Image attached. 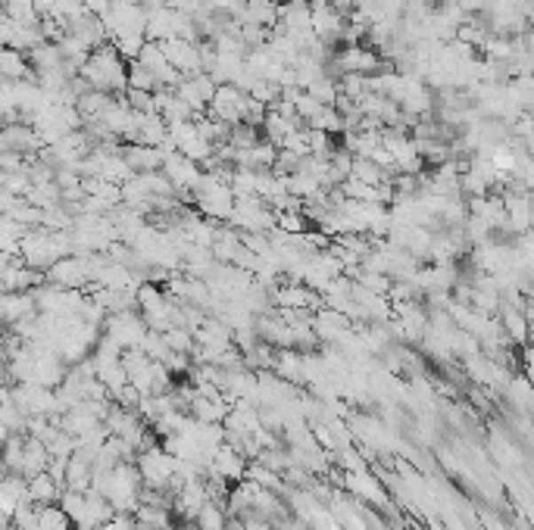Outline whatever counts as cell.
Here are the masks:
<instances>
[{
  "instance_id": "6da1fadb",
  "label": "cell",
  "mask_w": 534,
  "mask_h": 530,
  "mask_svg": "<svg viewBox=\"0 0 534 530\" xmlns=\"http://www.w3.org/2000/svg\"><path fill=\"white\" fill-rule=\"evenodd\" d=\"M129 59L119 53V47L113 41H106L104 47L91 53V59L82 69V78L91 84V91H106L113 97H122L129 91Z\"/></svg>"
},
{
  "instance_id": "7a4b0ae2",
  "label": "cell",
  "mask_w": 534,
  "mask_h": 530,
  "mask_svg": "<svg viewBox=\"0 0 534 530\" xmlns=\"http://www.w3.org/2000/svg\"><path fill=\"white\" fill-rule=\"evenodd\" d=\"M228 225L238 228L241 234H269L279 225V213L263 197H238Z\"/></svg>"
},
{
  "instance_id": "3957f363",
  "label": "cell",
  "mask_w": 534,
  "mask_h": 530,
  "mask_svg": "<svg viewBox=\"0 0 534 530\" xmlns=\"http://www.w3.org/2000/svg\"><path fill=\"white\" fill-rule=\"evenodd\" d=\"M94 256H79V253L63 256L57 265H51L47 281L57 287H66V291H88V287H94Z\"/></svg>"
},
{
  "instance_id": "277c9868",
  "label": "cell",
  "mask_w": 534,
  "mask_h": 530,
  "mask_svg": "<svg viewBox=\"0 0 534 530\" xmlns=\"http://www.w3.org/2000/svg\"><path fill=\"white\" fill-rule=\"evenodd\" d=\"M247 104H250V94L241 91L238 84H219V91H216L207 113L225 125H241L244 116H247Z\"/></svg>"
},
{
  "instance_id": "5b68a950",
  "label": "cell",
  "mask_w": 534,
  "mask_h": 530,
  "mask_svg": "<svg viewBox=\"0 0 534 530\" xmlns=\"http://www.w3.org/2000/svg\"><path fill=\"white\" fill-rule=\"evenodd\" d=\"M313 4V32L328 51H334V44H344V28L347 16H341L328 0H310Z\"/></svg>"
},
{
  "instance_id": "8992f818",
  "label": "cell",
  "mask_w": 534,
  "mask_h": 530,
  "mask_svg": "<svg viewBox=\"0 0 534 530\" xmlns=\"http://www.w3.org/2000/svg\"><path fill=\"white\" fill-rule=\"evenodd\" d=\"M147 322H144V316H137V309L131 312H116V316L106 318V337L110 340H116L119 347L125 349H135L144 343V337H147Z\"/></svg>"
},
{
  "instance_id": "52a82bcc",
  "label": "cell",
  "mask_w": 534,
  "mask_h": 530,
  "mask_svg": "<svg viewBox=\"0 0 534 530\" xmlns=\"http://www.w3.org/2000/svg\"><path fill=\"white\" fill-rule=\"evenodd\" d=\"M163 53L169 57V63L176 66L185 78L207 72V63H203V44H197V41L169 38V41H163Z\"/></svg>"
},
{
  "instance_id": "ba28073f",
  "label": "cell",
  "mask_w": 534,
  "mask_h": 530,
  "mask_svg": "<svg viewBox=\"0 0 534 530\" xmlns=\"http://www.w3.org/2000/svg\"><path fill=\"white\" fill-rule=\"evenodd\" d=\"M0 147H4V153H20L26 156V160H35L47 144L41 141V135L28 122H13V125H4Z\"/></svg>"
},
{
  "instance_id": "9c48e42d",
  "label": "cell",
  "mask_w": 534,
  "mask_h": 530,
  "mask_svg": "<svg viewBox=\"0 0 534 530\" xmlns=\"http://www.w3.org/2000/svg\"><path fill=\"white\" fill-rule=\"evenodd\" d=\"M322 297L310 284H297V281H285L272 291V306L279 312H310L319 306Z\"/></svg>"
},
{
  "instance_id": "30bf717a",
  "label": "cell",
  "mask_w": 534,
  "mask_h": 530,
  "mask_svg": "<svg viewBox=\"0 0 534 530\" xmlns=\"http://www.w3.org/2000/svg\"><path fill=\"white\" fill-rule=\"evenodd\" d=\"M176 91H178V97H182L185 104L194 106L197 116H203V113L209 110V104H213L216 91H219V84H216V78L209 75V72H200V75L182 78V84H178Z\"/></svg>"
},
{
  "instance_id": "8fae6325",
  "label": "cell",
  "mask_w": 534,
  "mask_h": 530,
  "mask_svg": "<svg viewBox=\"0 0 534 530\" xmlns=\"http://www.w3.org/2000/svg\"><path fill=\"white\" fill-rule=\"evenodd\" d=\"M203 172H207V168H203L200 162L188 160V156L178 153V150H172V153L166 156L163 175L176 184V191H194L197 184L203 182Z\"/></svg>"
},
{
  "instance_id": "7c38bea8",
  "label": "cell",
  "mask_w": 534,
  "mask_h": 530,
  "mask_svg": "<svg viewBox=\"0 0 534 530\" xmlns=\"http://www.w3.org/2000/svg\"><path fill=\"white\" fill-rule=\"evenodd\" d=\"M0 41H4V47L32 53L35 47H41L47 38H44V32H41V26H20V22H13V19H7V16H4V26H0Z\"/></svg>"
},
{
  "instance_id": "4fadbf2b",
  "label": "cell",
  "mask_w": 534,
  "mask_h": 530,
  "mask_svg": "<svg viewBox=\"0 0 534 530\" xmlns=\"http://www.w3.org/2000/svg\"><path fill=\"white\" fill-rule=\"evenodd\" d=\"M241 26H263L275 28L281 22V4L279 0H247L244 10L235 16Z\"/></svg>"
},
{
  "instance_id": "5bb4252c",
  "label": "cell",
  "mask_w": 534,
  "mask_h": 530,
  "mask_svg": "<svg viewBox=\"0 0 534 530\" xmlns=\"http://www.w3.org/2000/svg\"><path fill=\"white\" fill-rule=\"evenodd\" d=\"M297 129H307V122H303V119H287V116H281L279 110H269L266 122H263V137H266V141H272L275 147L281 150L285 137L294 135Z\"/></svg>"
},
{
  "instance_id": "9a60e30c",
  "label": "cell",
  "mask_w": 534,
  "mask_h": 530,
  "mask_svg": "<svg viewBox=\"0 0 534 530\" xmlns=\"http://www.w3.org/2000/svg\"><path fill=\"white\" fill-rule=\"evenodd\" d=\"M500 324H503V334H507V340H513V343H528V340H531V324H528L525 309H519V306H503V309H500Z\"/></svg>"
},
{
  "instance_id": "2e32d148",
  "label": "cell",
  "mask_w": 534,
  "mask_h": 530,
  "mask_svg": "<svg viewBox=\"0 0 534 530\" xmlns=\"http://www.w3.org/2000/svg\"><path fill=\"white\" fill-rule=\"evenodd\" d=\"M0 72H4V78H10V82H26V78H35L28 53L13 51V47H4V51H0Z\"/></svg>"
},
{
  "instance_id": "e0dca14e",
  "label": "cell",
  "mask_w": 534,
  "mask_h": 530,
  "mask_svg": "<svg viewBox=\"0 0 534 530\" xmlns=\"http://www.w3.org/2000/svg\"><path fill=\"white\" fill-rule=\"evenodd\" d=\"M28 59H32V69H35V78L38 75H47V72H59L66 63L63 51H59L57 41H44L41 47H35L32 53H28Z\"/></svg>"
},
{
  "instance_id": "ac0fdd59",
  "label": "cell",
  "mask_w": 534,
  "mask_h": 530,
  "mask_svg": "<svg viewBox=\"0 0 534 530\" xmlns=\"http://www.w3.org/2000/svg\"><path fill=\"white\" fill-rule=\"evenodd\" d=\"M38 316V303H35V293H4V318L10 324H20L26 318Z\"/></svg>"
},
{
  "instance_id": "d6986e66",
  "label": "cell",
  "mask_w": 534,
  "mask_h": 530,
  "mask_svg": "<svg viewBox=\"0 0 534 530\" xmlns=\"http://www.w3.org/2000/svg\"><path fill=\"white\" fill-rule=\"evenodd\" d=\"M350 178H357V182H363V184H372V188H378V184H385V182H394V175H388L375 160H353Z\"/></svg>"
},
{
  "instance_id": "ffe728a7",
  "label": "cell",
  "mask_w": 534,
  "mask_h": 530,
  "mask_svg": "<svg viewBox=\"0 0 534 530\" xmlns=\"http://www.w3.org/2000/svg\"><path fill=\"white\" fill-rule=\"evenodd\" d=\"M260 141H263V129H256V125H247V122L232 125V135H228V144H232V147L250 150V147H256Z\"/></svg>"
},
{
  "instance_id": "44dd1931",
  "label": "cell",
  "mask_w": 534,
  "mask_h": 530,
  "mask_svg": "<svg viewBox=\"0 0 534 530\" xmlns=\"http://www.w3.org/2000/svg\"><path fill=\"white\" fill-rule=\"evenodd\" d=\"M129 88L131 91H157L160 84L157 78H153V72L135 59V63H129Z\"/></svg>"
},
{
  "instance_id": "7402d4cb",
  "label": "cell",
  "mask_w": 534,
  "mask_h": 530,
  "mask_svg": "<svg viewBox=\"0 0 534 530\" xmlns=\"http://www.w3.org/2000/svg\"><path fill=\"white\" fill-rule=\"evenodd\" d=\"M310 94H313L319 104L334 106V104H338V97H341V82H338V78H332V75H322L319 82L310 88Z\"/></svg>"
},
{
  "instance_id": "603a6c76",
  "label": "cell",
  "mask_w": 534,
  "mask_h": 530,
  "mask_svg": "<svg viewBox=\"0 0 534 530\" xmlns=\"http://www.w3.org/2000/svg\"><path fill=\"white\" fill-rule=\"evenodd\" d=\"M279 231L291 234V238H297V234H307L310 228V215L300 209V213H279Z\"/></svg>"
},
{
  "instance_id": "cb8c5ba5",
  "label": "cell",
  "mask_w": 534,
  "mask_h": 530,
  "mask_svg": "<svg viewBox=\"0 0 534 530\" xmlns=\"http://www.w3.org/2000/svg\"><path fill=\"white\" fill-rule=\"evenodd\" d=\"M113 44L119 47V53H122L129 63H135V59L141 57L144 44H147V35H122V38H116Z\"/></svg>"
},
{
  "instance_id": "d4e9b609",
  "label": "cell",
  "mask_w": 534,
  "mask_h": 530,
  "mask_svg": "<svg viewBox=\"0 0 534 530\" xmlns=\"http://www.w3.org/2000/svg\"><path fill=\"white\" fill-rule=\"evenodd\" d=\"M294 104H297V116L303 119V122H310V119H316L322 110H326V104H319L310 91H300Z\"/></svg>"
},
{
  "instance_id": "484cf974",
  "label": "cell",
  "mask_w": 534,
  "mask_h": 530,
  "mask_svg": "<svg viewBox=\"0 0 534 530\" xmlns=\"http://www.w3.org/2000/svg\"><path fill=\"white\" fill-rule=\"evenodd\" d=\"M28 496L32 499H38V503H51L53 496H57V487H53V480L51 478H35L32 480V490H28Z\"/></svg>"
},
{
  "instance_id": "4316f807",
  "label": "cell",
  "mask_w": 534,
  "mask_h": 530,
  "mask_svg": "<svg viewBox=\"0 0 534 530\" xmlns=\"http://www.w3.org/2000/svg\"><path fill=\"white\" fill-rule=\"evenodd\" d=\"M463 7L466 16H482L484 13V0H456Z\"/></svg>"
},
{
  "instance_id": "83f0119b",
  "label": "cell",
  "mask_w": 534,
  "mask_h": 530,
  "mask_svg": "<svg viewBox=\"0 0 534 530\" xmlns=\"http://www.w3.org/2000/svg\"><path fill=\"white\" fill-rule=\"evenodd\" d=\"M328 4H332V7L338 10L341 16H347V19H350V13H353V0H328Z\"/></svg>"
},
{
  "instance_id": "f1b7e54d",
  "label": "cell",
  "mask_w": 534,
  "mask_h": 530,
  "mask_svg": "<svg viewBox=\"0 0 534 530\" xmlns=\"http://www.w3.org/2000/svg\"><path fill=\"white\" fill-rule=\"evenodd\" d=\"M528 234H531V238H534V225H531V231H528Z\"/></svg>"
}]
</instances>
